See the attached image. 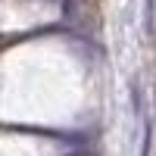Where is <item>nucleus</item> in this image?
Returning a JSON list of instances; mask_svg holds the SVG:
<instances>
[{
    "mask_svg": "<svg viewBox=\"0 0 156 156\" xmlns=\"http://www.w3.org/2000/svg\"><path fill=\"white\" fill-rule=\"evenodd\" d=\"M131 109L134 115H140V84L137 81H131Z\"/></svg>",
    "mask_w": 156,
    "mask_h": 156,
    "instance_id": "1",
    "label": "nucleus"
},
{
    "mask_svg": "<svg viewBox=\"0 0 156 156\" xmlns=\"http://www.w3.org/2000/svg\"><path fill=\"white\" fill-rule=\"evenodd\" d=\"M147 31H153V0H147Z\"/></svg>",
    "mask_w": 156,
    "mask_h": 156,
    "instance_id": "2",
    "label": "nucleus"
}]
</instances>
